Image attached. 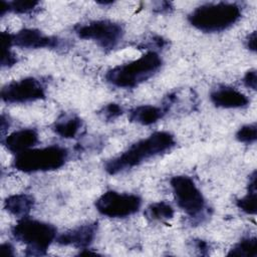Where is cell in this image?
I'll use <instances>...</instances> for the list:
<instances>
[{
	"label": "cell",
	"instance_id": "1",
	"mask_svg": "<svg viewBox=\"0 0 257 257\" xmlns=\"http://www.w3.org/2000/svg\"><path fill=\"white\" fill-rule=\"evenodd\" d=\"M175 144V138L171 133L156 132L133 144L120 155L108 160L104 165V170L109 175H116L170 151Z\"/></svg>",
	"mask_w": 257,
	"mask_h": 257
},
{
	"label": "cell",
	"instance_id": "2",
	"mask_svg": "<svg viewBox=\"0 0 257 257\" xmlns=\"http://www.w3.org/2000/svg\"><path fill=\"white\" fill-rule=\"evenodd\" d=\"M241 16V7L236 3H206L194 9L188 15V21L200 31L215 33L230 28Z\"/></svg>",
	"mask_w": 257,
	"mask_h": 257
},
{
	"label": "cell",
	"instance_id": "3",
	"mask_svg": "<svg viewBox=\"0 0 257 257\" xmlns=\"http://www.w3.org/2000/svg\"><path fill=\"white\" fill-rule=\"evenodd\" d=\"M162 64L161 56L149 50L136 60L110 68L105 73V80L119 88H134L153 76Z\"/></svg>",
	"mask_w": 257,
	"mask_h": 257
},
{
	"label": "cell",
	"instance_id": "4",
	"mask_svg": "<svg viewBox=\"0 0 257 257\" xmlns=\"http://www.w3.org/2000/svg\"><path fill=\"white\" fill-rule=\"evenodd\" d=\"M11 234L15 240L26 246L25 255H45L47 249L57 237V229L49 223L31 219L20 218L12 227Z\"/></svg>",
	"mask_w": 257,
	"mask_h": 257
},
{
	"label": "cell",
	"instance_id": "5",
	"mask_svg": "<svg viewBox=\"0 0 257 257\" xmlns=\"http://www.w3.org/2000/svg\"><path fill=\"white\" fill-rule=\"evenodd\" d=\"M67 159V149L53 145L44 148L29 149L16 155L13 161V167L23 173L54 171L61 168Z\"/></svg>",
	"mask_w": 257,
	"mask_h": 257
},
{
	"label": "cell",
	"instance_id": "6",
	"mask_svg": "<svg viewBox=\"0 0 257 257\" xmlns=\"http://www.w3.org/2000/svg\"><path fill=\"white\" fill-rule=\"evenodd\" d=\"M170 185L178 207L194 223L203 222L209 214V208L195 181L189 176H175L170 180Z\"/></svg>",
	"mask_w": 257,
	"mask_h": 257
},
{
	"label": "cell",
	"instance_id": "7",
	"mask_svg": "<svg viewBox=\"0 0 257 257\" xmlns=\"http://www.w3.org/2000/svg\"><path fill=\"white\" fill-rule=\"evenodd\" d=\"M74 32L81 39L96 42L104 50L115 48L124 34V30L119 23L106 19L78 24L74 27Z\"/></svg>",
	"mask_w": 257,
	"mask_h": 257
},
{
	"label": "cell",
	"instance_id": "8",
	"mask_svg": "<svg viewBox=\"0 0 257 257\" xmlns=\"http://www.w3.org/2000/svg\"><path fill=\"white\" fill-rule=\"evenodd\" d=\"M97 212L109 218H125L136 214L141 206L140 196L128 193H118L112 190L104 192L96 201Z\"/></svg>",
	"mask_w": 257,
	"mask_h": 257
},
{
	"label": "cell",
	"instance_id": "9",
	"mask_svg": "<svg viewBox=\"0 0 257 257\" xmlns=\"http://www.w3.org/2000/svg\"><path fill=\"white\" fill-rule=\"evenodd\" d=\"M45 86L35 77H25L4 85L1 99L6 103H25L45 98Z\"/></svg>",
	"mask_w": 257,
	"mask_h": 257
},
{
	"label": "cell",
	"instance_id": "10",
	"mask_svg": "<svg viewBox=\"0 0 257 257\" xmlns=\"http://www.w3.org/2000/svg\"><path fill=\"white\" fill-rule=\"evenodd\" d=\"M12 42L15 46L28 49H56L62 47L64 43L62 39L56 36L45 35L40 30L34 28H24L12 34Z\"/></svg>",
	"mask_w": 257,
	"mask_h": 257
},
{
	"label": "cell",
	"instance_id": "11",
	"mask_svg": "<svg viewBox=\"0 0 257 257\" xmlns=\"http://www.w3.org/2000/svg\"><path fill=\"white\" fill-rule=\"evenodd\" d=\"M97 228V222L87 223L57 235L55 241L61 246H72L77 249H85L93 242Z\"/></svg>",
	"mask_w": 257,
	"mask_h": 257
},
{
	"label": "cell",
	"instance_id": "12",
	"mask_svg": "<svg viewBox=\"0 0 257 257\" xmlns=\"http://www.w3.org/2000/svg\"><path fill=\"white\" fill-rule=\"evenodd\" d=\"M38 143V134L34 128H21L2 138V144L12 154H20L32 149Z\"/></svg>",
	"mask_w": 257,
	"mask_h": 257
},
{
	"label": "cell",
	"instance_id": "13",
	"mask_svg": "<svg viewBox=\"0 0 257 257\" xmlns=\"http://www.w3.org/2000/svg\"><path fill=\"white\" fill-rule=\"evenodd\" d=\"M214 105L222 108H240L248 105V97L241 91L230 86H220L210 94Z\"/></svg>",
	"mask_w": 257,
	"mask_h": 257
},
{
	"label": "cell",
	"instance_id": "14",
	"mask_svg": "<svg viewBox=\"0 0 257 257\" xmlns=\"http://www.w3.org/2000/svg\"><path fill=\"white\" fill-rule=\"evenodd\" d=\"M166 113V110L162 106L144 104L131 109L128 112V119L135 123L150 125L163 118Z\"/></svg>",
	"mask_w": 257,
	"mask_h": 257
},
{
	"label": "cell",
	"instance_id": "15",
	"mask_svg": "<svg viewBox=\"0 0 257 257\" xmlns=\"http://www.w3.org/2000/svg\"><path fill=\"white\" fill-rule=\"evenodd\" d=\"M35 204L34 198L29 194H15L7 197L4 201V209L17 218L27 217Z\"/></svg>",
	"mask_w": 257,
	"mask_h": 257
},
{
	"label": "cell",
	"instance_id": "16",
	"mask_svg": "<svg viewBox=\"0 0 257 257\" xmlns=\"http://www.w3.org/2000/svg\"><path fill=\"white\" fill-rule=\"evenodd\" d=\"M82 127V120L75 114H61L52 124L55 134L64 139H74Z\"/></svg>",
	"mask_w": 257,
	"mask_h": 257
},
{
	"label": "cell",
	"instance_id": "17",
	"mask_svg": "<svg viewBox=\"0 0 257 257\" xmlns=\"http://www.w3.org/2000/svg\"><path fill=\"white\" fill-rule=\"evenodd\" d=\"M237 207L248 215L256 214V171H254L250 177L247 186V194L236 201Z\"/></svg>",
	"mask_w": 257,
	"mask_h": 257
},
{
	"label": "cell",
	"instance_id": "18",
	"mask_svg": "<svg viewBox=\"0 0 257 257\" xmlns=\"http://www.w3.org/2000/svg\"><path fill=\"white\" fill-rule=\"evenodd\" d=\"M175 211L174 208L171 206L166 201H160V202H155L149 205L145 212L144 215L149 221H167L170 220L174 217Z\"/></svg>",
	"mask_w": 257,
	"mask_h": 257
},
{
	"label": "cell",
	"instance_id": "19",
	"mask_svg": "<svg viewBox=\"0 0 257 257\" xmlns=\"http://www.w3.org/2000/svg\"><path fill=\"white\" fill-rule=\"evenodd\" d=\"M227 256L256 257L257 256V239L256 237L242 238L227 253Z\"/></svg>",
	"mask_w": 257,
	"mask_h": 257
},
{
	"label": "cell",
	"instance_id": "20",
	"mask_svg": "<svg viewBox=\"0 0 257 257\" xmlns=\"http://www.w3.org/2000/svg\"><path fill=\"white\" fill-rule=\"evenodd\" d=\"M39 4L38 1H0V15L4 16L8 12L16 14L29 13L36 8Z\"/></svg>",
	"mask_w": 257,
	"mask_h": 257
},
{
	"label": "cell",
	"instance_id": "21",
	"mask_svg": "<svg viewBox=\"0 0 257 257\" xmlns=\"http://www.w3.org/2000/svg\"><path fill=\"white\" fill-rule=\"evenodd\" d=\"M1 42H2V59H1L2 67L13 66L17 62V58L10 49L11 46H13L12 33L5 32V31L2 32Z\"/></svg>",
	"mask_w": 257,
	"mask_h": 257
},
{
	"label": "cell",
	"instance_id": "22",
	"mask_svg": "<svg viewBox=\"0 0 257 257\" xmlns=\"http://www.w3.org/2000/svg\"><path fill=\"white\" fill-rule=\"evenodd\" d=\"M236 139L243 144H253L257 139V125L256 123H249L241 126L236 133Z\"/></svg>",
	"mask_w": 257,
	"mask_h": 257
},
{
	"label": "cell",
	"instance_id": "23",
	"mask_svg": "<svg viewBox=\"0 0 257 257\" xmlns=\"http://www.w3.org/2000/svg\"><path fill=\"white\" fill-rule=\"evenodd\" d=\"M122 112H123L122 107L118 103H115V102H110V103L106 104L100 110L101 115L106 120H113L116 117H118L119 115H121Z\"/></svg>",
	"mask_w": 257,
	"mask_h": 257
},
{
	"label": "cell",
	"instance_id": "24",
	"mask_svg": "<svg viewBox=\"0 0 257 257\" xmlns=\"http://www.w3.org/2000/svg\"><path fill=\"white\" fill-rule=\"evenodd\" d=\"M243 83L246 87L251 88L253 90H256L257 86V72L255 69H250L248 70L244 77H243Z\"/></svg>",
	"mask_w": 257,
	"mask_h": 257
},
{
	"label": "cell",
	"instance_id": "25",
	"mask_svg": "<svg viewBox=\"0 0 257 257\" xmlns=\"http://www.w3.org/2000/svg\"><path fill=\"white\" fill-rule=\"evenodd\" d=\"M194 244V248L201 254V255H207L209 253V249H210V245L201 239L198 240H194L193 241Z\"/></svg>",
	"mask_w": 257,
	"mask_h": 257
},
{
	"label": "cell",
	"instance_id": "26",
	"mask_svg": "<svg viewBox=\"0 0 257 257\" xmlns=\"http://www.w3.org/2000/svg\"><path fill=\"white\" fill-rule=\"evenodd\" d=\"M256 31H253L251 33H249L245 39V45L247 47V49H249L252 52L256 51Z\"/></svg>",
	"mask_w": 257,
	"mask_h": 257
},
{
	"label": "cell",
	"instance_id": "27",
	"mask_svg": "<svg viewBox=\"0 0 257 257\" xmlns=\"http://www.w3.org/2000/svg\"><path fill=\"white\" fill-rule=\"evenodd\" d=\"M1 249V254L6 255V256H14V247L10 243H3L0 247Z\"/></svg>",
	"mask_w": 257,
	"mask_h": 257
},
{
	"label": "cell",
	"instance_id": "28",
	"mask_svg": "<svg viewBox=\"0 0 257 257\" xmlns=\"http://www.w3.org/2000/svg\"><path fill=\"white\" fill-rule=\"evenodd\" d=\"M158 5L155 9L159 12V13H163V12H169L172 7H171V3L170 2H158Z\"/></svg>",
	"mask_w": 257,
	"mask_h": 257
},
{
	"label": "cell",
	"instance_id": "29",
	"mask_svg": "<svg viewBox=\"0 0 257 257\" xmlns=\"http://www.w3.org/2000/svg\"><path fill=\"white\" fill-rule=\"evenodd\" d=\"M9 125H10V123H9L8 117L6 118V116L4 114H2V116H1V133H2V135H4L5 130H7L9 127Z\"/></svg>",
	"mask_w": 257,
	"mask_h": 257
}]
</instances>
